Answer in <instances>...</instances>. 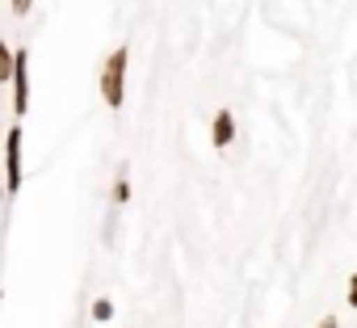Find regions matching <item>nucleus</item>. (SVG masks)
Returning <instances> with one entry per match:
<instances>
[{
  "mask_svg": "<svg viewBox=\"0 0 357 328\" xmlns=\"http://www.w3.org/2000/svg\"><path fill=\"white\" fill-rule=\"evenodd\" d=\"M118 207H126L130 202V181H126V173H118V181H114V194H109Z\"/></svg>",
  "mask_w": 357,
  "mask_h": 328,
  "instance_id": "7",
  "label": "nucleus"
},
{
  "mask_svg": "<svg viewBox=\"0 0 357 328\" xmlns=\"http://www.w3.org/2000/svg\"><path fill=\"white\" fill-rule=\"evenodd\" d=\"M9 9H13V13H17V17H26V13H30V9H34V0H9Z\"/></svg>",
  "mask_w": 357,
  "mask_h": 328,
  "instance_id": "8",
  "label": "nucleus"
},
{
  "mask_svg": "<svg viewBox=\"0 0 357 328\" xmlns=\"http://www.w3.org/2000/svg\"><path fill=\"white\" fill-rule=\"evenodd\" d=\"M231 143H236V114H231V110H219V114L211 118V147L223 151V147H231Z\"/></svg>",
  "mask_w": 357,
  "mask_h": 328,
  "instance_id": "4",
  "label": "nucleus"
},
{
  "mask_svg": "<svg viewBox=\"0 0 357 328\" xmlns=\"http://www.w3.org/2000/svg\"><path fill=\"white\" fill-rule=\"evenodd\" d=\"M126 64H130V55H126V47H118V51H109L105 55V64H101V101H105V110H122V101H126Z\"/></svg>",
  "mask_w": 357,
  "mask_h": 328,
  "instance_id": "1",
  "label": "nucleus"
},
{
  "mask_svg": "<svg viewBox=\"0 0 357 328\" xmlns=\"http://www.w3.org/2000/svg\"><path fill=\"white\" fill-rule=\"evenodd\" d=\"M315 328H340V320H336V315H324V320H319Z\"/></svg>",
  "mask_w": 357,
  "mask_h": 328,
  "instance_id": "9",
  "label": "nucleus"
},
{
  "mask_svg": "<svg viewBox=\"0 0 357 328\" xmlns=\"http://www.w3.org/2000/svg\"><path fill=\"white\" fill-rule=\"evenodd\" d=\"M9 84H13V114L17 122L30 114V51H13V68H9Z\"/></svg>",
  "mask_w": 357,
  "mask_h": 328,
  "instance_id": "2",
  "label": "nucleus"
},
{
  "mask_svg": "<svg viewBox=\"0 0 357 328\" xmlns=\"http://www.w3.org/2000/svg\"><path fill=\"white\" fill-rule=\"evenodd\" d=\"M89 315H93L97 324H109V320H114V299H93Z\"/></svg>",
  "mask_w": 357,
  "mask_h": 328,
  "instance_id": "5",
  "label": "nucleus"
},
{
  "mask_svg": "<svg viewBox=\"0 0 357 328\" xmlns=\"http://www.w3.org/2000/svg\"><path fill=\"white\" fill-rule=\"evenodd\" d=\"M5 194H22V122L5 135Z\"/></svg>",
  "mask_w": 357,
  "mask_h": 328,
  "instance_id": "3",
  "label": "nucleus"
},
{
  "mask_svg": "<svg viewBox=\"0 0 357 328\" xmlns=\"http://www.w3.org/2000/svg\"><path fill=\"white\" fill-rule=\"evenodd\" d=\"M0 5H5V0H0Z\"/></svg>",
  "mask_w": 357,
  "mask_h": 328,
  "instance_id": "12",
  "label": "nucleus"
},
{
  "mask_svg": "<svg viewBox=\"0 0 357 328\" xmlns=\"http://www.w3.org/2000/svg\"><path fill=\"white\" fill-rule=\"evenodd\" d=\"M9 68H13V47L0 38V89L9 84Z\"/></svg>",
  "mask_w": 357,
  "mask_h": 328,
  "instance_id": "6",
  "label": "nucleus"
},
{
  "mask_svg": "<svg viewBox=\"0 0 357 328\" xmlns=\"http://www.w3.org/2000/svg\"><path fill=\"white\" fill-rule=\"evenodd\" d=\"M0 303H5V295H0Z\"/></svg>",
  "mask_w": 357,
  "mask_h": 328,
  "instance_id": "11",
  "label": "nucleus"
},
{
  "mask_svg": "<svg viewBox=\"0 0 357 328\" xmlns=\"http://www.w3.org/2000/svg\"><path fill=\"white\" fill-rule=\"evenodd\" d=\"M0 202H5V181H0Z\"/></svg>",
  "mask_w": 357,
  "mask_h": 328,
  "instance_id": "10",
  "label": "nucleus"
}]
</instances>
